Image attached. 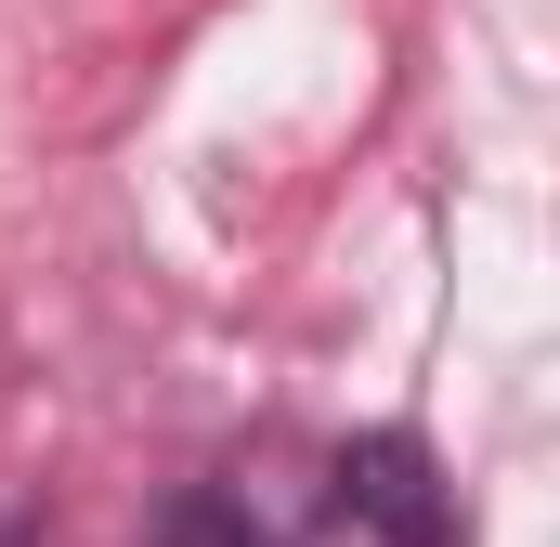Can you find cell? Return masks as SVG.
<instances>
[{"label":"cell","instance_id":"obj_3","mask_svg":"<svg viewBox=\"0 0 560 547\" xmlns=\"http://www.w3.org/2000/svg\"><path fill=\"white\" fill-rule=\"evenodd\" d=\"M0 547H26V522H0Z\"/></svg>","mask_w":560,"mask_h":547},{"label":"cell","instance_id":"obj_1","mask_svg":"<svg viewBox=\"0 0 560 547\" xmlns=\"http://www.w3.org/2000/svg\"><path fill=\"white\" fill-rule=\"evenodd\" d=\"M339 509H352L378 547H456V496L430 482V456L405 443V430H378V443L339 456Z\"/></svg>","mask_w":560,"mask_h":547},{"label":"cell","instance_id":"obj_2","mask_svg":"<svg viewBox=\"0 0 560 547\" xmlns=\"http://www.w3.org/2000/svg\"><path fill=\"white\" fill-rule=\"evenodd\" d=\"M170 547H261V535H248L222 496H196V509H170Z\"/></svg>","mask_w":560,"mask_h":547}]
</instances>
